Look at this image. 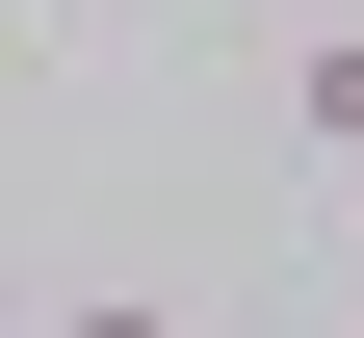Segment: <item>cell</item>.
Segmentation results:
<instances>
[{
  "instance_id": "cell-1",
  "label": "cell",
  "mask_w": 364,
  "mask_h": 338,
  "mask_svg": "<svg viewBox=\"0 0 364 338\" xmlns=\"http://www.w3.org/2000/svg\"><path fill=\"white\" fill-rule=\"evenodd\" d=\"M287 105H312V157H364V26H338L312 78H287Z\"/></svg>"
},
{
  "instance_id": "cell-2",
  "label": "cell",
  "mask_w": 364,
  "mask_h": 338,
  "mask_svg": "<svg viewBox=\"0 0 364 338\" xmlns=\"http://www.w3.org/2000/svg\"><path fill=\"white\" fill-rule=\"evenodd\" d=\"M53 338H182V286H78V312H53Z\"/></svg>"
}]
</instances>
